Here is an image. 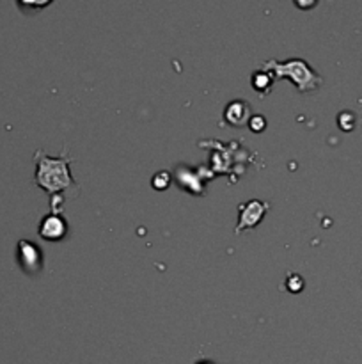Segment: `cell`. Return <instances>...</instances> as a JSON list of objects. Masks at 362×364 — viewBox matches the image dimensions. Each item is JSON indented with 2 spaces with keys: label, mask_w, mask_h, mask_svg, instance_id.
Returning <instances> with one entry per match:
<instances>
[{
  "label": "cell",
  "mask_w": 362,
  "mask_h": 364,
  "mask_svg": "<svg viewBox=\"0 0 362 364\" xmlns=\"http://www.w3.org/2000/svg\"><path fill=\"white\" fill-rule=\"evenodd\" d=\"M35 182H38L39 187L48 190V192H55V190L70 185V176L66 172V162L60 164V160L43 157V153H38V175H35Z\"/></svg>",
  "instance_id": "6da1fadb"
},
{
  "label": "cell",
  "mask_w": 362,
  "mask_h": 364,
  "mask_svg": "<svg viewBox=\"0 0 362 364\" xmlns=\"http://www.w3.org/2000/svg\"><path fill=\"white\" fill-rule=\"evenodd\" d=\"M18 258H20L23 270H38L39 265H41V253H39L34 243L27 242V240H21L18 243Z\"/></svg>",
  "instance_id": "7a4b0ae2"
},
{
  "label": "cell",
  "mask_w": 362,
  "mask_h": 364,
  "mask_svg": "<svg viewBox=\"0 0 362 364\" xmlns=\"http://www.w3.org/2000/svg\"><path fill=\"white\" fill-rule=\"evenodd\" d=\"M66 233V226L60 221L57 215H50L45 217L41 222V228H39V235L45 240H59L62 238V235Z\"/></svg>",
  "instance_id": "3957f363"
},
{
  "label": "cell",
  "mask_w": 362,
  "mask_h": 364,
  "mask_svg": "<svg viewBox=\"0 0 362 364\" xmlns=\"http://www.w3.org/2000/svg\"><path fill=\"white\" fill-rule=\"evenodd\" d=\"M52 0H18V6H20L23 11H28V9H41L46 8Z\"/></svg>",
  "instance_id": "277c9868"
},
{
  "label": "cell",
  "mask_w": 362,
  "mask_h": 364,
  "mask_svg": "<svg viewBox=\"0 0 362 364\" xmlns=\"http://www.w3.org/2000/svg\"><path fill=\"white\" fill-rule=\"evenodd\" d=\"M295 4L300 9H311L318 4V0H295Z\"/></svg>",
  "instance_id": "5b68a950"
}]
</instances>
